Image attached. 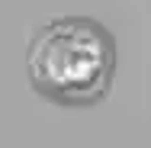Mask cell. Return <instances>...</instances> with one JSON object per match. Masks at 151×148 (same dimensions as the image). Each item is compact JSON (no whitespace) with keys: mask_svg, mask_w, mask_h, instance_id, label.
Segmentation results:
<instances>
[{"mask_svg":"<svg viewBox=\"0 0 151 148\" xmlns=\"http://www.w3.org/2000/svg\"><path fill=\"white\" fill-rule=\"evenodd\" d=\"M26 77L58 106L100 103L116 77V39L93 16H55L26 42Z\"/></svg>","mask_w":151,"mask_h":148,"instance_id":"obj_1","label":"cell"}]
</instances>
